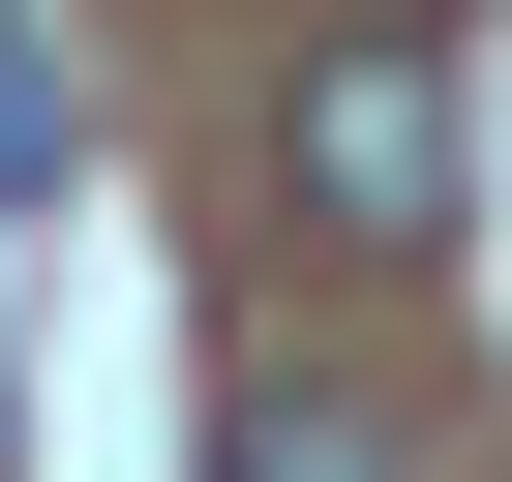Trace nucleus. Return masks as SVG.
<instances>
[{
    "label": "nucleus",
    "mask_w": 512,
    "mask_h": 482,
    "mask_svg": "<svg viewBox=\"0 0 512 482\" xmlns=\"http://www.w3.org/2000/svg\"><path fill=\"white\" fill-rule=\"evenodd\" d=\"M302 211L332 241H452V31H332L302 61Z\"/></svg>",
    "instance_id": "1"
},
{
    "label": "nucleus",
    "mask_w": 512,
    "mask_h": 482,
    "mask_svg": "<svg viewBox=\"0 0 512 482\" xmlns=\"http://www.w3.org/2000/svg\"><path fill=\"white\" fill-rule=\"evenodd\" d=\"M211 482H392V422H362V392H241V422H211Z\"/></svg>",
    "instance_id": "2"
}]
</instances>
